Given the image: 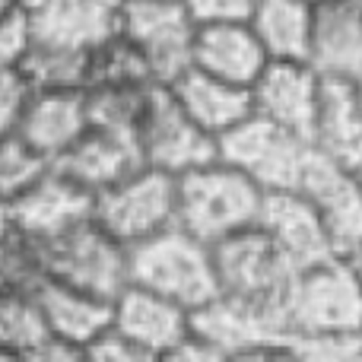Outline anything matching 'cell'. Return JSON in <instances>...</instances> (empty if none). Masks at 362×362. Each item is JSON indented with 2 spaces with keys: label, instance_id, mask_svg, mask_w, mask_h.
I'll return each mask as SVG.
<instances>
[{
  "label": "cell",
  "instance_id": "6da1fadb",
  "mask_svg": "<svg viewBox=\"0 0 362 362\" xmlns=\"http://www.w3.org/2000/svg\"><path fill=\"white\" fill-rule=\"evenodd\" d=\"M219 299L255 315L274 331H286V296L296 267L257 226L210 245Z\"/></svg>",
  "mask_w": 362,
  "mask_h": 362
},
{
  "label": "cell",
  "instance_id": "7a4b0ae2",
  "mask_svg": "<svg viewBox=\"0 0 362 362\" xmlns=\"http://www.w3.org/2000/svg\"><path fill=\"white\" fill-rule=\"evenodd\" d=\"M264 191L223 159L175 175V226L206 245L257 226Z\"/></svg>",
  "mask_w": 362,
  "mask_h": 362
},
{
  "label": "cell",
  "instance_id": "3957f363",
  "mask_svg": "<svg viewBox=\"0 0 362 362\" xmlns=\"http://www.w3.org/2000/svg\"><path fill=\"white\" fill-rule=\"evenodd\" d=\"M127 264H131V283L165 296L187 312H197L219 296L210 245L175 223L131 245Z\"/></svg>",
  "mask_w": 362,
  "mask_h": 362
},
{
  "label": "cell",
  "instance_id": "277c9868",
  "mask_svg": "<svg viewBox=\"0 0 362 362\" xmlns=\"http://www.w3.org/2000/svg\"><path fill=\"white\" fill-rule=\"evenodd\" d=\"M283 318L302 337H362V286L350 261L334 255L296 270Z\"/></svg>",
  "mask_w": 362,
  "mask_h": 362
},
{
  "label": "cell",
  "instance_id": "5b68a950",
  "mask_svg": "<svg viewBox=\"0 0 362 362\" xmlns=\"http://www.w3.org/2000/svg\"><path fill=\"white\" fill-rule=\"evenodd\" d=\"M45 257H48V276L95 293L102 299L115 302V296L131 283L127 245L102 229L93 216L48 238Z\"/></svg>",
  "mask_w": 362,
  "mask_h": 362
},
{
  "label": "cell",
  "instance_id": "8992f818",
  "mask_svg": "<svg viewBox=\"0 0 362 362\" xmlns=\"http://www.w3.org/2000/svg\"><path fill=\"white\" fill-rule=\"evenodd\" d=\"M93 219L127 248L175 223V175L140 165L93 194Z\"/></svg>",
  "mask_w": 362,
  "mask_h": 362
},
{
  "label": "cell",
  "instance_id": "52a82bcc",
  "mask_svg": "<svg viewBox=\"0 0 362 362\" xmlns=\"http://www.w3.org/2000/svg\"><path fill=\"white\" fill-rule=\"evenodd\" d=\"M216 156L251 178L261 191H289L299 181L308 140L251 112L216 140Z\"/></svg>",
  "mask_w": 362,
  "mask_h": 362
},
{
  "label": "cell",
  "instance_id": "ba28073f",
  "mask_svg": "<svg viewBox=\"0 0 362 362\" xmlns=\"http://www.w3.org/2000/svg\"><path fill=\"white\" fill-rule=\"evenodd\" d=\"M134 140H137L144 165H153L169 175H181V172L216 159V137H210L178 105L165 83H153Z\"/></svg>",
  "mask_w": 362,
  "mask_h": 362
},
{
  "label": "cell",
  "instance_id": "9c48e42d",
  "mask_svg": "<svg viewBox=\"0 0 362 362\" xmlns=\"http://www.w3.org/2000/svg\"><path fill=\"white\" fill-rule=\"evenodd\" d=\"M115 29L144 54L156 83H172L191 67V45L197 23L185 0H124Z\"/></svg>",
  "mask_w": 362,
  "mask_h": 362
},
{
  "label": "cell",
  "instance_id": "30bf717a",
  "mask_svg": "<svg viewBox=\"0 0 362 362\" xmlns=\"http://www.w3.org/2000/svg\"><path fill=\"white\" fill-rule=\"evenodd\" d=\"M296 191L318 213L334 251L350 255L362 242V178L308 146Z\"/></svg>",
  "mask_w": 362,
  "mask_h": 362
},
{
  "label": "cell",
  "instance_id": "8fae6325",
  "mask_svg": "<svg viewBox=\"0 0 362 362\" xmlns=\"http://www.w3.org/2000/svg\"><path fill=\"white\" fill-rule=\"evenodd\" d=\"M112 327L146 359H172L191 337V312L153 289L127 283L112 302Z\"/></svg>",
  "mask_w": 362,
  "mask_h": 362
},
{
  "label": "cell",
  "instance_id": "7c38bea8",
  "mask_svg": "<svg viewBox=\"0 0 362 362\" xmlns=\"http://www.w3.org/2000/svg\"><path fill=\"white\" fill-rule=\"evenodd\" d=\"M325 76L308 61H267L251 93V112L308 140Z\"/></svg>",
  "mask_w": 362,
  "mask_h": 362
},
{
  "label": "cell",
  "instance_id": "4fadbf2b",
  "mask_svg": "<svg viewBox=\"0 0 362 362\" xmlns=\"http://www.w3.org/2000/svg\"><path fill=\"white\" fill-rule=\"evenodd\" d=\"M257 229L280 248V255L296 270L312 267V264L337 255L318 213L312 210V204L296 187H289V191H264Z\"/></svg>",
  "mask_w": 362,
  "mask_h": 362
},
{
  "label": "cell",
  "instance_id": "5bb4252c",
  "mask_svg": "<svg viewBox=\"0 0 362 362\" xmlns=\"http://www.w3.org/2000/svg\"><path fill=\"white\" fill-rule=\"evenodd\" d=\"M10 210L16 229L48 242L64 229L93 216V194L70 181L64 172H57L54 165H48L19 197L10 200Z\"/></svg>",
  "mask_w": 362,
  "mask_h": 362
},
{
  "label": "cell",
  "instance_id": "9a60e30c",
  "mask_svg": "<svg viewBox=\"0 0 362 362\" xmlns=\"http://www.w3.org/2000/svg\"><path fill=\"white\" fill-rule=\"evenodd\" d=\"M267 51L261 38L248 25V19H229V23H200L194 29L191 67L206 70L219 80L251 86L267 67Z\"/></svg>",
  "mask_w": 362,
  "mask_h": 362
},
{
  "label": "cell",
  "instance_id": "2e32d148",
  "mask_svg": "<svg viewBox=\"0 0 362 362\" xmlns=\"http://www.w3.org/2000/svg\"><path fill=\"white\" fill-rule=\"evenodd\" d=\"M308 64L331 80L362 74V0H325L312 13Z\"/></svg>",
  "mask_w": 362,
  "mask_h": 362
},
{
  "label": "cell",
  "instance_id": "e0dca14e",
  "mask_svg": "<svg viewBox=\"0 0 362 362\" xmlns=\"http://www.w3.org/2000/svg\"><path fill=\"white\" fill-rule=\"evenodd\" d=\"M308 146L325 159L337 163L340 169L362 178V105L356 99L353 80L325 76Z\"/></svg>",
  "mask_w": 362,
  "mask_h": 362
},
{
  "label": "cell",
  "instance_id": "ac0fdd59",
  "mask_svg": "<svg viewBox=\"0 0 362 362\" xmlns=\"http://www.w3.org/2000/svg\"><path fill=\"white\" fill-rule=\"evenodd\" d=\"M32 296H35V305L42 312L48 337L80 350V356L112 325V299L76 289L70 283L54 280V276H45Z\"/></svg>",
  "mask_w": 362,
  "mask_h": 362
},
{
  "label": "cell",
  "instance_id": "d6986e66",
  "mask_svg": "<svg viewBox=\"0 0 362 362\" xmlns=\"http://www.w3.org/2000/svg\"><path fill=\"white\" fill-rule=\"evenodd\" d=\"M57 172H64L70 181L86 187L89 194H99L102 187L115 185L134 169L144 165L137 150V140L131 134H115L102 127H86L61 156L54 159Z\"/></svg>",
  "mask_w": 362,
  "mask_h": 362
},
{
  "label": "cell",
  "instance_id": "ffe728a7",
  "mask_svg": "<svg viewBox=\"0 0 362 362\" xmlns=\"http://www.w3.org/2000/svg\"><path fill=\"white\" fill-rule=\"evenodd\" d=\"M89 127L83 89H32L16 134L48 163H54Z\"/></svg>",
  "mask_w": 362,
  "mask_h": 362
},
{
  "label": "cell",
  "instance_id": "44dd1931",
  "mask_svg": "<svg viewBox=\"0 0 362 362\" xmlns=\"http://www.w3.org/2000/svg\"><path fill=\"white\" fill-rule=\"evenodd\" d=\"M165 86L172 89L178 105L216 140L251 115L248 86L219 80V76L206 74V70L187 67V70H181L172 83H165Z\"/></svg>",
  "mask_w": 362,
  "mask_h": 362
},
{
  "label": "cell",
  "instance_id": "7402d4cb",
  "mask_svg": "<svg viewBox=\"0 0 362 362\" xmlns=\"http://www.w3.org/2000/svg\"><path fill=\"white\" fill-rule=\"evenodd\" d=\"M312 13L305 0H251L248 25L270 61H308Z\"/></svg>",
  "mask_w": 362,
  "mask_h": 362
},
{
  "label": "cell",
  "instance_id": "603a6c76",
  "mask_svg": "<svg viewBox=\"0 0 362 362\" xmlns=\"http://www.w3.org/2000/svg\"><path fill=\"white\" fill-rule=\"evenodd\" d=\"M25 16H29L32 42L67 45V48H93L115 29L112 16L93 10L83 0H48Z\"/></svg>",
  "mask_w": 362,
  "mask_h": 362
},
{
  "label": "cell",
  "instance_id": "cb8c5ba5",
  "mask_svg": "<svg viewBox=\"0 0 362 362\" xmlns=\"http://www.w3.org/2000/svg\"><path fill=\"white\" fill-rule=\"evenodd\" d=\"M150 89H153V83H89L83 89L89 127L131 134L134 137Z\"/></svg>",
  "mask_w": 362,
  "mask_h": 362
},
{
  "label": "cell",
  "instance_id": "d4e9b609",
  "mask_svg": "<svg viewBox=\"0 0 362 362\" xmlns=\"http://www.w3.org/2000/svg\"><path fill=\"white\" fill-rule=\"evenodd\" d=\"M89 51L32 42L19 70L32 89H83L89 83Z\"/></svg>",
  "mask_w": 362,
  "mask_h": 362
},
{
  "label": "cell",
  "instance_id": "484cf974",
  "mask_svg": "<svg viewBox=\"0 0 362 362\" xmlns=\"http://www.w3.org/2000/svg\"><path fill=\"white\" fill-rule=\"evenodd\" d=\"M48 340L32 293L0 289V359H32Z\"/></svg>",
  "mask_w": 362,
  "mask_h": 362
},
{
  "label": "cell",
  "instance_id": "4316f807",
  "mask_svg": "<svg viewBox=\"0 0 362 362\" xmlns=\"http://www.w3.org/2000/svg\"><path fill=\"white\" fill-rule=\"evenodd\" d=\"M45 276H48L45 242L13 226L10 235L0 242V289L35 293Z\"/></svg>",
  "mask_w": 362,
  "mask_h": 362
},
{
  "label": "cell",
  "instance_id": "83f0119b",
  "mask_svg": "<svg viewBox=\"0 0 362 362\" xmlns=\"http://www.w3.org/2000/svg\"><path fill=\"white\" fill-rule=\"evenodd\" d=\"M89 83H156V80H153L144 54L118 29H112L89 51Z\"/></svg>",
  "mask_w": 362,
  "mask_h": 362
},
{
  "label": "cell",
  "instance_id": "f1b7e54d",
  "mask_svg": "<svg viewBox=\"0 0 362 362\" xmlns=\"http://www.w3.org/2000/svg\"><path fill=\"white\" fill-rule=\"evenodd\" d=\"M48 165V159L38 156L16 131L0 134V197L4 200L19 197Z\"/></svg>",
  "mask_w": 362,
  "mask_h": 362
},
{
  "label": "cell",
  "instance_id": "f546056e",
  "mask_svg": "<svg viewBox=\"0 0 362 362\" xmlns=\"http://www.w3.org/2000/svg\"><path fill=\"white\" fill-rule=\"evenodd\" d=\"M32 45L29 16L23 10H10L0 16V70H19Z\"/></svg>",
  "mask_w": 362,
  "mask_h": 362
},
{
  "label": "cell",
  "instance_id": "4dcf8cb0",
  "mask_svg": "<svg viewBox=\"0 0 362 362\" xmlns=\"http://www.w3.org/2000/svg\"><path fill=\"white\" fill-rule=\"evenodd\" d=\"M29 95L32 86L23 70H0V134H13L19 127Z\"/></svg>",
  "mask_w": 362,
  "mask_h": 362
},
{
  "label": "cell",
  "instance_id": "1f68e13d",
  "mask_svg": "<svg viewBox=\"0 0 362 362\" xmlns=\"http://www.w3.org/2000/svg\"><path fill=\"white\" fill-rule=\"evenodd\" d=\"M194 23H229V19H248L251 0H185Z\"/></svg>",
  "mask_w": 362,
  "mask_h": 362
},
{
  "label": "cell",
  "instance_id": "d6a6232c",
  "mask_svg": "<svg viewBox=\"0 0 362 362\" xmlns=\"http://www.w3.org/2000/svg\"><path fill=\"white\" fill-rule=\"evenodd\" d=\"M83 4H89L93 10H99V13H105V16H118V10L124 6V0H83Z\"/></svg>",
  "mask_w": 362,
  "mask_h": 362
},
{
  "label": "cell",
  "instance_id": "836d02e7",
  "mask_svg": "<svg viewBox=\"0 0 362 362\" xmlns=\"http://www.w3.org/2000/svg\"><path fill=\"white\" fill-rule=\"evenodd\" d=\"M13 229V210H10V200L0 197V242H4L6 235H10Z\"/></svg>",
  "mask_w": 362,
  "mask_h": 362
},
{
  "label": "cell",
  "instance_id": "e575fe53",
  "mask_svg": "<svg viewBox=\"0 0 362 362\" xmlns=\"http://www.w3.org/2000/svg\"><path fill=\"white\" fill-rule=\"evenodd\" d=\"M346 261H350V267H353V274H356V280H359V286H362V242L356 245V248L350 251V255H344Z\"/></svg>",
  "mask_w": 362,
  "mask_h": 362
},
{
  "label": "cell",
  "instance_id": "d590c367",
  "mask_svg": "<svg viewBox=\"0 0 362 362\" xmlns=\"http://www.w3.org/2000/svg\"><path fill=\"white\" fill-rule=\"evenodd\" d=\"M48 0H13V6L16 10H23V13H32V10H38V6H45Z\"/></svg>",
  "mask_w": 362,
  "mask_h": 362
},
{
  "label": "cell",
  "instance_id": "8d00e7d4",
  "mask_svg": "<svg viewBox=\"0 0 362 362\" xmlns=\"http://www.w3.org/2000/svg\"><path fill=\"white\" fill-rule=\"evenodd\" d=\"M353 89H356V99H359V105H362V74L353 80Z\"/></svg>",
  "mask_w": 362,
  "mask_h": 362
},
{
  "label": "cell",
  "instance_id": "74e56055",
  "mask_svg": "<svg viewBox=\"0 0 362 362\" xmlns=\"http://www.w3.org/2000/svg\"><path fill=\"white\" fill-rule=\"evenodd\" d=\"M10 10H16V6H13V0H0V16H4V13H10Z\"/></svg>",
  "mask_w": 362,
  "mask_h": 362
},
{
  "label": "cell",
  "instance_id": "f35d334b",
  "mask_svg": "<svg viewBox=\"0 0 362 362\" xmlns=\"http://www.w3.org/2000/svg\"><path fill=\"white\" fill-rule=\"evenodd\" d=\"M305 4L308 6H318V4H325V0H305Z\"/></svg>",
  "mask_w": 362,
  "mask_h": 362
}]
</instances>
